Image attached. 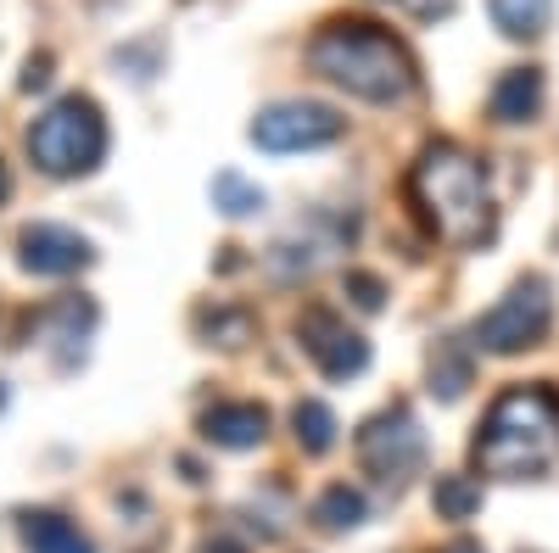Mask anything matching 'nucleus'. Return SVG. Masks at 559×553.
I'll return each mask as SVG.
<instances>
[{
  "instance_id": "20e7f679",
  "label": "nucleus",
  "mask_w": 559,
  "mask_h": 553,
  "mask_svg": "<svg viewBox=\"0 0 559 553\" xmlns=\"http://www.w3.org/2000/svg\"><path fill=\"white\" fill-rule=\"evenodd\" d=\"M28 146V163L51 179H79V173H96V163L107 157V123H102V107L84 101V96H68L57 101L51 112H39L23 134Z\"/></svg>"
},
{
  "instance_id": "9d476101",
  "label": "nucleus",
  "mask_w": 559,
  "mask_h": 553,
  "mask_svg": "<svg viewBox=\"0 0 559 553\" xmlns=\"http://www.w3.org/2000/svg\"><path fill=\"white\" fill-rule=\"evenodd\" d=\"M202 436L224 453H247L269 436V408L263 402H213L202 413Z\"/></svg>"
},
{
  "instance_id": "f8f14e48",
  "label": "nucleus",
  "mask_w": 559,
  "mask_h": 553,
  "mask_svg": "<svg viewBox=\"0 0 559 553\" xmlns=\"http://www.w3.org/2000/svg\"><path fill=\"white\" fill-rule=\"evenodd\" d=\"M17 537H23L28 553H96L73 520H62L51 509H23L17 515Z\"/></svg>"
},
{
  "instance_id": "f3484780",
  "label": "nucleus",
  "mask_w": 559,
  "mask_h": 553,
  "mask_svg": "<svg viewBox=\"0 0 559 553\" xmlns=\"http://www.w3.org/2000/svg\"><path fill=\"white\" fill-rule=\"evenodd\" d=\"M213 207L224 218H252V213H263V191H258V184H247L241 173H218L213 179Z\"/></svg>"
},
{
  "instance_id": "4468645a",
  "label": "nucleus",
  "mask_w": 559,
  "mask_h": 553,
  "mask_svg": "<svg viewBox=\"0 0 559 553\" xmlns=\"http://www.w3.org/2000/svg\"><path fill=\"white\" fill-rule=\"evenodd\" d=\"M487 12L509 39H537L554 23V0H487Z\"/></svg>"
},
{
  "instance_id": "aec40b11",
  "label": "nucleus",
  "mask_w": 559,
  "mask_h": 553,
  "mask_svg": "<svg viewBox=\"0 0 559 553\" xmlns=\"http://www.w3.org/2000/svg\"><path fill=\"white\" fill-rule=\"evenodd\" d=\"M347 297H353L364 313H381V302H386V286L376 280V274H347Z\"/></svg>"
},
{
  "instance_id": "f257e3e1",
  "label": "nucleus",
  "mask_w": 559,
  "mask_h": 553,
  "mask_svg": "<svg viewBox=\"0 0 559 553\" xmlns=\"http://www.w3.org/2000/svg\"><path fill=\"white\" fill-rule=\"evenodd\" d=\"M403 191L419 213V224L431 229L442 247H481L492 241L498 229V207H492V191H487V168L459 152L453 141H437L419 152V163L408 168Z\"/></svg>"
},
{
  "instance_id": "9b49d317",
  "label": "nucleus",
  "mask_w": 559,
  "mask_h": 553,
  "mask_svg": "<svg viewBox=\"0 0 559 553\" xmlns=\"http://www.w3.org/2000/svg\"><path fill=\"white\" fill-rule=\"evenodd\" d=\"M492 118L498 123H532L543 112V73L537 68H509L498 84H492Z\"/></svg>"
},
{
  "instance_id": "4be33fe9",
  "label": "nucleus",
  "mask_w": 559,
  "mask_h": 553,
  "mask_svg": "<svg viewBox=\"0 0 559 553\" xmlns=\"http://www.w3.org/2000/svg\"><path fill=\"white\" fill-rule=\"evenodd\" d=\"M45 79H51V73H45V57H39V62H28V73H23V89H39Z\"/></svg>"
},
{
  "instance_id": "2eb2a0df",
  "label": "nucleus",
  "mask_w": 559,
  "mask_h": 553,
  "mask_svg": "<svg viewBox=\"0 0 559 553\" xmlns=\"http://www.w3.org/2000/svg\"><path fill=\"white\" fill-rule=\"evenodd\" d=\"M358 520H364V492L358 486L336 481V486L319 492V503H313V526L319 531H353Z\"/></svg>"
},
{
  "instance_id": "ddd939ff",
  "label": "nucleus",
  "mask_w": 559,
  "mask_h": 553,
  "mask_svg": "<svg viewBox=\"0 0 559 553\" xmlns=\"http://www.w3.org/2000/svg\"><path fill=\"white\" fill-rule=\"evenodd\" d=\"M197 336L207 347H224V352H236L252 341V313L247 308H229V302H213V308H197Z\"/></svg>"
},
{
  "instance_id": "0eeeda50",
  "label": "nucleus",
  "mask_w": 559,
  "mask_h": 553,
  "mask_svg": "<svg viewBox=\"0 0 559 553\" xmlns=\"http://www.w3.org/2000/svg\"><path fill=\"white\" fill-rule=\"evenodd\" d=\"M347 118H336L331 107L319 101H274L252 118V146L258 152H313L342 141Z\"/></svg>"
},
{
  "instance_id": "5701e85b",
  "label": "nucleus",
  "mask_w": 559,
  "mask_h": 553,
  "mask_svg": "<svg viewBox=\"0 0 559 553\" xmlns=\"http://www.w3.org/2000/svg\"><path fill=\"white\" fill-rule=\"evenodd\" d=\"M197 553H241V548H236V542H224V537H213V542H202Z\"/></svg>"
},
{
  "instance_id": "6e6552de",
  "label": "nucleus",
  "mask_w": 559,
  "mask_h": 553,
  "mask_svg": "<svg viewBox=\"0 0 559 553\" xmlns=\"http://www.w3.org/2000/svg\"><path fill=\"white\" fill-rule=\"evenodd\" d=\"M297 347L319 363V375H331V381L364 375V363H369L364 336L347 330L342 313H331V308H302L297 313Z\"/></svg>"
},
{
  "instance_id": "6ab92c4d",
  "label": "nucleus",
  "mask_w": 559,
  "mask_h": 553,
  "mask_svg": "<svg viewBox=\"0 0 559 553\" xmlns=\"http://www.w3.org/2000/svg\"><path fill=\"white\" fill-rule=\"evenodd\" d=\"M471 386V363H442V358H431V392H442L448 402Z\"/></svg>"
},
{
  "instance_id": "39448f33",
  "label": "nucleus",
  "mask_w": 559,
  "mask_h": 553,
  "mask_svg": "<svg viewBox=\"0 0 559 553\" xmlns=\"http://www.w3.org/2000/svg\"><path fill=\"white\" fill-rule=\"evenodd\" d=\"M548 318H554V297H548V280H521L492 313L476 318V347L481 352H526L548 336Z\"/></svg>"
},
{
  "instance_id": "1a4fd4ad",
  "label": "nucleus",
  "mask_w": 559,
  "mask_h": 553,
  "mask_svg": "<svg viewBox=\"0 0 559 553\" xmlns=\"http://www.w3.org/2000/svg\"><path fill=\"white\" fill-rule=\"evenodd\" d=\"M90 257H96L90 241L62 224H28L17 236V263L28 274H79V268H90Z\"/></svg>"
},
{
  "instance_id": "dca6fc26",
  "label": "nucleus",
  "mask_w": 559,
  "mask_h": 553,
  "mask_svg": "<svg viewBox=\"0 0 559 553\" xmlns=\"http://www.w3.org/2000/svg\"><path fill=\"white\" fill-rule=\"evenodd\" d=\"M292 425H297L302 453H331L336 447V413L324 408V402H297L292 408Z\"/></svg>"
},
{
  "instance_id": "423d86ee",
  "label": "nucleus",
  "mask_w": 559,
  "mask_h": 553,
  "mask_svg": "<svg viewBox=\"0 0 559 553\" xmlns=\"http://www.w3.org/2000/svg\"><path fill=\"white\" fill-rule=\"evenodd\" d=\"M419 458H426V436H419L414 413L403 402L376 413V420L358 431V465L376 481H386L392 492H403V481L419 470Z\"/></svg>"
},
{
  "instance_id": "b1692460",
  "label": "nucleus",
  "mask_w": 559,
  "mask_h": 553,
  "mask_svg": "<svg viewBox=\"0 0 559 553\" xmlns=\"http://www.w3.org/2000/svg\"><path fill=\"white\" fill-rule=\"evenodd\" d=\"M442 553H481V542H471V537H459V542H448Z\"/></svg>"
},
{
  "instance_id": "f03ea898",
  "label": "nucleus",
  "mask_w": 559,
  "mask_h": 553,
  "mask_svg": "<svg viewBox=\"0 0 559 553\" xmlns=\"http://www.w3.org/2000/svg\"><path fill=\"white\" fill-rule=\"evenodd\" d=\"M308 68L319 79L342 84L347 96L358 101H376V107H397L419 89L414 57L397 34H386L381 23H364V17H336L324 23L308 39Z\"/></svg>"
},
{
  "instance_id": "412c9836",
  "label": "nucleus",
  "mask_w": 559,
  "mask_h": 553,
  "mask_svg": "<svg viewBox=\"0 0 559 553\" xmlns=\"http://www.w3.org/2000/svg\"><path fill=\"white\" fill-rule=\"evenodd\" d=\"M392 7H403L408 17H426V23H437V17H453V0H392Z\"/></svg>"
},
{
  "instance_id": "7ed1b4c3",
  "label": "nucleus",
  "mask_w": 559,
  "mask_h": 553,
  "mask_svg": "<svg viewBox=\"0 0 559 553\" xmlns=\"http://www.w3.org/2000/svg\"><path fill=\"white\" fill-rule=\"evenodd\" d=\"M476 470L492 481H532L559 458V392L554 386H509L492 397L481 436L471 447Z\"/></svg>"
},
{
  "instance_id": "a211bd4d",
  "label": "nucleus",
  "mask_w": 559,
  "mask_h": 553,
  "mask_svg": "<svg viewBox=\"0 0 559 553\" xmlns=\"http://www.w3.org/2000/svg\"><path fill=\"white\" fill-rule=\"evenodd\" d=\"M437 509L442 520H471L481 509V486L471 476H437Z\"/></svg>"
}]
</instances>
